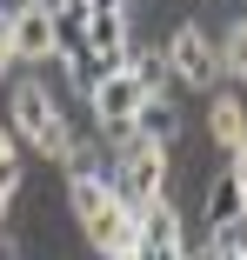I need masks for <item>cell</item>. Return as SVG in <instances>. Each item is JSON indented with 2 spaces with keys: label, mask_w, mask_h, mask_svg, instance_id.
Listing matches in <instances>:
<instances>
[{
  "label": "cell",
  "mask_w": 247,
  "mask_h": 260,
  "mask_svg": "<svg viewBox=\"0 0 247 260\" xmlns=\"http://www.w3.org/2000/svg\"><path fill=\"white\" fill-rule=\"evenodd\" d=\"M67 214H74V227L87 234V247L101 260H127L134 240H140V220L114 200L107 174H67Z\"/></svg>",
  "instance_id": "cell-1"
},
{
  "label": "cell",
  "mask_w": 247,
  "mask_h": 260,
  "mask_svg": "<svg viewBox=\"0 0 247 260\" xmlns=\"http://www.w3.org/2000/svg\"><path fill=\"white\" fill-rule=\"evenodd\" d=\"M7 127H14L20 147H34V153H47V160L67 167V153H74V127H67V114H60V100H54V87H47V80L20 74V80L7 87Z\"/></svg>",
  "instance_id": "cell-2"
},
{
  "label": "cell",
  "mask_w": 247,
  "mask_h": 260,
  "mask_svg": "<svg viewBox=\"0 0 247 260\" xmlns=\"http://www.w3.org/2000/svg\"><path fill=\"white\" fill-rule=\"evenodd\" d=\"M167 174H174V153L154 140H120L107 153V187L127 214H147L154 200H167Z\"/></svg>",
  "instance_id": "cell-3"
},
{
  "label": "cell",
  "mask_w": 247,
  "mask_h": 260,
  "mask_svg": "<svg viewBox=\"0 0 247 260\" xmlns=\"http://www.w3.org/2000/svg\"><path fill=\"white\" fill-rule=\"evenodd\" d=\"M161 54H167L174 93H180V87H194V93H221V40H214L201 20H174L167 40H161Z\"/></svg>",
  "instance_id": "cell-4"
},
{
  "label": "cell",
  "mask_w": 247,
  "mask_h": 260,
  "mask_svg": "<svg viewBox=\"0 0 247 260\" xmlns=\"http://www.w3.org/2000/svg\"><path fill=\"white\" fill-rule=\"evenodd\" d=\"M140 100H147V93H140V87L127 80V67L87 87V107H94V127H101V134H107L114 147H120V140L134 134V114H140Z\"/></svg>",
  "instance_id": "cell-5"
},
{
  "label": "cell",
  "mask_w": 247,
  "mask_h": 260,
  "mask_svg": "<svg viewBox=\"0 0 247 260\" xmlns=\"http://www.w3.org/2000/svg\"><path fill=\"white\" fill-rule=\"evenodd\" d=\"M7 14V40H14V60H54V0H20V7H0Z\"/></svg>",
  "instance_id": "cell-6"
},
{
  "label": "cell",
  "mask_w": 247,
  "mask_h": 260,
  "mask_svg": "<svg viewBox=\"0 0 247 260\" xmlns=\"http://www.w3.org/2000/svg\"><path fill=\"white\" fill-rule=\"evenodd\" d=\"M180 134V100L161 93V100H140V114H134V134L127 140H154V147H174Z\"/></svg>",
  "instance_id": "cell-7"
},
{
  "label": "cell",
  "mask_w": 247,
  "mask_h": 260,
  "mask_svg": "<svg viewBox=\"0 0 247 260\" xmlns=\"http://www.w3.org/2000/svg\"><path fill=\"white\" fill-rule=\"evenodd\" d=\"M127 80L147 93V100H161V93H174V74H167V54H161V47H127Z\"/></svg>",
  "instance_id": "cell-8"
},
{
  "label": "cell",
  "mask_w": 247,
  "mask_h": 260,
  "mask_svg": "<svg viewBox=\"0 0 247 260\" xmlns=\"http://www.w3.org/2000/svg\"><path fill=\"white\" fill-rule=\"evenodd\" d=\"M201 214H207V234H221V227H240V220H247L240 187H234V174H227V167L207 180V207H201Z\"/></svg>",
  "instance_id": "cell-9"
},
{
  "label": "cell",
  "mask_w": 247,
  "mask_h": 260,
  "mask_svg": "<svg viewBox=\"0 0 247 260\" xmlns=\"http://www.w3.org/2000/svg\"><path fill=\"white\" fill-rule=\"evenodd\" d=\"M207 134H214V147H227V153L247 140V107H240V100H234L227 87L207 100Z\"/></svg>",
  "instance_id": "cell-10"
},
{
  "label": "cell",
  "mask_w": 247,
  "mask_h": 260,
  "mask_svg": "<svg viewBox=\"0 0 247 260\" xmlns=\"http://www.w3.org/2000/svg\"><path fill=\"white\" fill-rule=\"evenodd\" d=\"M134 220H140V240H134V247H187L180 214H174L167 200H154V207H147V214H134Z\"/></svg>",
  "instance_id": "cell-11"
},
{
  "label": "cell",
  "mask_w": 247,
  "mask_h": 260,
  "mask_svg": "<svg viewBox=\"0 0 247 260\" xmlns=\"http://www.w3.org/2000/svg\"><path fill=\"white\" fill-rule=\"evenodd\" d=\"M20 140H14V127L0 120V193H20Z\"/></svg>",
  "instance_id": "cell-12"
},
{
  "label": "cell",
  "mask_w": 247,
  "mask_h": 260,
  "mask_svg": "<svg viewBox=\"0 0 247 260\" xmlns=\"http://www.w3.org/2000/svg\"><path fill=\"white\" fill-rule=\"evenodd\" d=\"M221 74L247 80V27H227V34H221Z\"/></svg>",
  "instance_id": "cell-13"
},
{
  "label": "cell",
  "mask_w": 247,
  "mask_h": 260,
  "mask_svg": "<svg viewBox=\"0 0 247 260\" xmlns=\"http://www.w3.org/2000/svg\"><path fill=\"white\" fill-rule=\"evenodd\" d=\"M14 67H20V60H14V40H7V14H0V87L14 80Z\"/></svg>",
  "instance_id": "cell-14"
},
{
  "label": "cell",
  "mask_w": 247,
  "mask_h": 260,
  "mask_svg": "<svg viewBox=\"0 0 247 260\" xmlns=\"http://www.w3.org/2000/svg\"><path fill=\"white\" fill-rule=\"evenodd\" d=\"M227 174H234V187H240V207H247V140L234 147V167H227Z\"/></svg>",
  "instance_id": "cell-15"
},
{
  "label": "cell",
  "mask_w": 247,
  "mask_h": 260,
  "mask_svg": "<svg viewBox=\"0 0 247 260\" xmlns=\"http://www.w3.org/2000/svg\"><path fill=\"white\" fill-rule=\"evenodd\" d=\"M94 14H127V0H94Z\"/></svg>",
  "instance_id": "cell-16"
},
{
  "label": "cell",
  "mask_w": 247,
  "mask_h": 260,
  "mask_svg": "<svg viewBox=\"0 0 247 260\" xmlns=\"http://www.w3.org/2000/svg\"><path fill=\"white\" fill-rule=\"evenodd\" d=\"M7 207H14V193H0V220H7Z\"/></svg>",
  "instance_id": "cell-17"
},
{
  "label": "cell",
  "mask_w": 247,
  "mask_h": 260,
  "mask_svg": "<svg viewBox=\"0 0 247 260\" xmlns=\"http://www.w3.org/2000/svg\"><path fill=\"white\" fill-rule=\"evenodd\" d=\"M240 27H247V14H240Z\"/></svg>",
  "instance_id": "cell-18"
}]
</instances>
